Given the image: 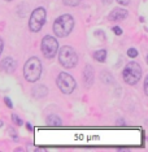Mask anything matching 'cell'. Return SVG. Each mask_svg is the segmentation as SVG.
<instances>
[{"label": "cell", "instance_id": "obj_11", "mask_svg": "<svg viewBox=\"0 0 148 152\" xmlns=\"http://www.w3.org/2000/svg\"><path fill=\"white\" fill-rule=\"evenodd\" d=\"M33 95L35 96V98H43L44 95H47V89L46 86H43V85H40V86H37L34 90H33Z\"/></svg>", "mask_w": 148, "mask_h": 152}, {"label": "cell", "instance_id": "obj_6", "mask_svg": "<svg viewBox=\"0 0 148 152\" xmlns=\"http://www.w3.org/2000/svg\"><path fill=\"white\" fill-rule=\"evenodd\" d=\"M57 86H59L60 91H61L62 94H72L73 91L75 90V87H77V83H75V80L73 77H72L70 74H68V73H60L59 77H57Z\"/></svg>", "mask_w": 148, "mask_h": 152}, {"label": "cell", "instance_id": "obj_13", "mask_svg": "<svg viewBox=\"0 0 148 152\" xmlns=\"http://www.w3.org/2000/svg\"><path fill=\"white\" fill-rule=\"evenodd\" d=\"M62 124V121H61V118H60L59 116H50L48 117V125H51V126H60Z\"/></svg>", "mask_w": 148, "mask_h": 152}, {"label": "cell", "instance_id": "obj_14", "mask_svg": "<svg viewBox=\"0 0 148 152\" xmlns=\"http://www.w3.org/2000/svg\"><path fill=\"white\" fill-rule=\"evenodd\" d=\"M62 1H64V4L68 5V7H77L81 3V0H62Z\"/></svg>", "mask_w": 148, "mask_h": 152}, {"label": "cell", "instance_id": "obj_19", "mask_svg": "<svg viewBox=\"0 0 148 152\" xmlns=\"http://www.w3.org/2000/svg\"><path fill=\"white\" fill-rule=\"evenodd\" d=\"M144 92H146V95H148V78H146V81H144Z\"/></svg>", "mask_w": 148, "mask_h": 152}, {"label": "cell", "instance_id": "obj_21", "mask_svg": "<svg viewBox=\"0 0 148 152\" xmlns=\"http://www.w3.org/2000/svg\"><path fill=\"white\" fill-rule=\"evenodd\" d=\"M3 50H4V42H3V39H0V55H1Z\"/></svg>", "mask_w": 148, "mask_h": 152}, {"label": "cell", "instance_id": "obj_9", "mask_svg": "<svg viewBox=\"0 0 148 152\" xmlns=\"http://www.w3.org/2000/svg\"><path fill=\"white\" fill-rule=\"evenodd\" d=\"M0 65H1V69L4 72L13 73L14 70H16V68H17V61L14 59H12V57H7V59L3 60Z\"/></svg>", "mask_w": 148, "mask_h": 152}, {"label": "cell", "instance_id": "obj_1", "mask_svg": "<svg viewBox=\"0 0 148 152\" xmlns=\"http://www.w3.org/2000/svg\"><path fill=\"white\" fill-rule=\"evenodd\" d=\"M73 27H74L73 17L70 14H62L53 23V33L60 38H64V36H68L70 34Z\"/></svg>", "mask_w": 148, "mask_h": 152}, {"label": "cell", "instance_id": "obj_12", "mask_svg": "<svg viewBox=\"0 0 148 152\" xmlns=\"http://www.w3.org/2000/svg\"><path fill=\"white\" fill-rule=\"evenodd\" d=\"M93 59H95L96 61L104 63V61H105V59H107V51H105V50L96 51V52L93 53Z\"/></svg>", "mask_w": 148, "mask_h": 152}, {"label": "cell", "instance_id": "obj_10", "mask_svg": "<svg viewBox=\"0 0 148 152\" xmlns=\"http://www.w3.org/2000/svg\"><path fill=\"white\" fill-rule=\"evenodd\" d=\"M83 81L86 83V86H91L93 82V70L91 68V65H87L83 70Z\"/></svg>", "mask_w": 148, "mask_h": 152}, {"label": "cell", "instance_id": "obj_23", "mask_svg": "<svg viewBox=\"0 0 148 152\" xmlns=\"http://www.w3.org/2000/svg\"><path fill=\"white\" fill-rule=\"evenodd\" d=\"M3 126V122H1V121H0V127H1Z\"/></svg>", "mask_w": 148, "mask_h": 152}, {"label": "cell", "instance_id": "obj_17", "mask_svg": "<svg viewBox=\"0 0 148 152\" xmlns=\"http://www.w3.org/2000/svg\"><path fill=\"white\" fill-rule=\"evenodd\" d=\"M113 31H114V34H117V35H121V34H122V30H121L118 26H114V27H113Z\"/></svg>", "mask_w": 148, "mask_h": 152}, {"label": "cell", "instance_id": "obj_15", "mask_svg": "<svg viewBox=\"0 0 148 152\" xmlns=\"http://www.w3.org/2000/svg\"><path fill=\"white\" fill-rule=\"evenodd\" d=\"M127 56L134 59V57L138 56V51L135 50V48H129V50H127Z\"/></svg>", "mask_w": 148, "mask_h": 152}, {"label": "cell", "instance_id": "obj_22", "mask_svg": "<svg viewBox=\"0 0 148 152\" xmlns=\"http://www.w3.org/2000/svg\"><path fill=\"white\" fill-rule=\"evenodd\" d=\"M26 126H28V129L30 130V131H33V127H31V125H30V124H28V125H26Z\"/></svg>", "mask_w": 148, "mask_h": 152}, {"label": "cell", "instance_id": "obj_18", "mask_svg": "<svg viewBox=\"0 0 148 152\" xmlns=\"http://www.w3.org/2000/svg\"><path fill=\"white\" fill-rule=\"evenodd\" d=\"M4 102H5V104L8 105V108H13V104H12V102H11L9 98H4Z\"/></svg>", "mask_w": 148, "mask_h": 152}, {"label": "cell", "instance_id": "obj_5", "mask_svg": "<svg viewBox=\"0 0 148 152\" xmlns=\"http://www.w3.org/2000/svg\"><path fill=\"white\" fill-rule=\"evenodd\" d=\"M46 9L44 8H37L30 16V21H29V27L31 31L38 33L39 30L43 27L44 22H46Z\"/></svg>", "mask_w": 148, "mask_h": 152}, {"label": "cell", "instance_id": "obj_2", "mask_svg": "<svg viewBox=\"0 0 148 152\" xmlns=\"http://www.w3.org/2000/svg\"><path fill=\"white\" fill-rule=\"evenodd\" d=\"M23 75L28 82H37L42 75V63L37 57H31L23 66Z\"/></svg>", "mask_w": 148, "mask_h": 152}, {"label": "cell", "instance_id": "obj_7", "mask_svg": "<svg viewBox=\"0 0 148 152\" xmlns=\"http://www.w3.org/2000/svg\"><path fill=\"white\" fill-rule=\"evenodd\" d=\"M57 51H59V42L51 35L44 36L42 40V52L44 56L51 59L57 53Z\"/></svg>", "mask_w": 148, "mask_h": 152}, {"label": "cell", "instance_id": "obj_20", "mask_svg": "<svg viewBox=\"0 0 148 152\" xmlns=\"http://www.w3.org/2000/svg\"><path fill=\"white\" fill-rule=\"evenodd\" d=\"M117 1H118L120 4H122V5H127L130 3V0H117Z\"/></svg>", "mask_w": 148, "mask_h": 152}, {"label": "cell", "instance_id": "obj_8", "mask_svg": "<svg viewBox=\"0 0 148 152\" xmlns=\"http://www.w3.org/2000/svg\"><path fill=\"white\" fill-rule=\"evenodd\" d=\"M129 16V12L126 11V9H122V8H116V9H113V11L110 12V14H109V20L110 21H122V20H125L126 17Z\"/></svg>", "mask_w": 148, "mask_h": 152}, {"label": "cell", "instance_id": "obj_16", "mask_svg": "<svg viewBox=\"0 0 148 152\" xmlns=\"http://www.w3.org/2000/svg\"><path fill=\"white\" fill-rule=\"evenodd\" d=\"M12 120H13V121H14V124H16V125H18V126H21V125L23 124L22 121L20 120V117L17 116V114H13V116H12Z\"/></svg>", "mask_w": 148, "mask_h": 152}, {"label": "cell", "instance_id": "obj_4", "mask_svg": "<svg viewBox=\"0 0 148 152\" xmlns=\"http://www.w3.org/2000/svg\"><path fill=\"white\" fill-rule=\"evenodd\" d=\"M59 61L64 68H68V69L74 68L78 63L77 52H75L72 47H69V45H64V47L60 50Z\"/></svg>", "mask_w": 148, "mask_h": 152}, {"label": "cell", "instance_id": "obj_3", "mask_svg": "<svg viewBox=\"0 0 148 152\" xmlns=\"http://www.w3.org/2000/svg\"><path fill=\"white\" fill-rule=\"evenodd\" d=\"M123 81L127 85H137L142 78V68L138 63H129L122 73Z\"/></svg>", "mask_w": 148, "mask_h": 152}, {"label": "cell", "instance_id": "obj_24", "mask_svg": "<svg viewBox=\"0 0 148 152\" xmlns=\"http://www.w3.org/2000/svg\"><path fill=\"white\" fill-rule=\"evenodd\" d=\"M5 1H12V0H5Z\"/></svg>", "mask_w": 148, "mask_h": 152}]
</instances>
